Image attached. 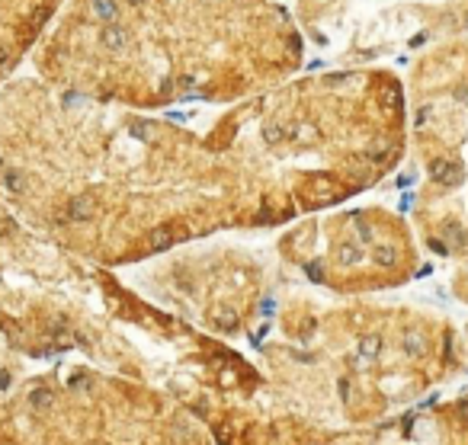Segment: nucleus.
<instances>
[{
	"label": "nucleus",
	"mask_w": 468,
	"mask_h": 445,
	"mask_svg": "<svg viewBox=\"0 0 468 445\" xmlns=\"http://www.w3.org/2000/svg\"><path fill=\"white\" fill-rule=\"evenodd\" d=\"M366 157L369 160H385V157H388V141H382V144H375V147H366Z\"/></svg>",
	"instance_id": "14"
},
{
	"label": "nucleus",
	"mask_w": 468,
	"mask_h": 445,
	"mask_svg": "<svg viewBox=\"0 0 468 445\" xmlns=\"http://www.w3.org/2000/svg\"><path fill=\"white\" fill-rule=\"evenodd\" d=\"M433 177L439 186H459L462 183V163H436Z\"/></svg>",
	"instance_id": "2"
},
{
	"label": "nucleus",
	"mask_w": 468,
	"mask_h": 445,
	"mask_svg": "<svg viewBox=\"0 0 468 445\" xmlns=\"http://www.w3.org/2000/svg\"><path fill=\"white\" fill-rule=\"evenodd\" d=\"M378 349H382V339H378V337H366V339L359 343V353L366 356V359H375Z\"/></svg>",
	"instance_id": "11"
},
{
	"label": "nucleus",
	"mask_w": 468,
	"mask_h": 445,
	"mask_svg": "<svg viewBox=\"0 0 468 445\" xmlns=\"http://www.w3.org/2000/svg\"><path fill=\"white\" fill-rule=\"evenodd\" d=\"M131 138H138V141H151L154 138V125L145 122V119H135L131 122Z\"/></svg>",
	"instance_id": "10"
},
{
	"label": "nucleus",
	"mask_w": 468,
	"mask_h": 445,
	"mask_svg": "<svg viewBox=\"0 0 468 445\" xmlns=\"http://www.w3.org/2000/svg\"><path fill=\"white\" fill-rule=\"evenodd\" d=\"M148 240H151L154 250H167V247L177 240V228H173V224H161L157 231H151V237H148Z\"/></svg>",
	"instance_id": "4"
},
{
	"label": "nucleus",
	"mask_w": 468,
	"mask_h": 445,
	"mask_svg": "<svg viewBox=\"0 0 468 445\" xmlns=\"http://www.w3.org/2000/svg\"><path fill=\"white\" fill-rule=\"evenodd\" d=\"M340 397L350 400V378H340Z\"/></svg>",
	"instance_id": "19"
},
{
	"label": "nucleus",
	"mask_w": 468,
	"mask_h": 445,
	"mask_svg": "<svg viewBox=\"0 0 468 445\" xmlns=\"http://www.w3.org/2000/svg\"><path fill=\"white\" fill-rule=\"evenodd\" d=\"M29 407L38 410V413H45V410L55 407V394L48 391V388H36V391H29Z\"/></svg>",
	"instance_id": "6"
},
{
	"label": "nucleus",
	"mask_w": 468,
	"mask_h": 445,
	"mask_svg": "<svg viewBox=\"0 0 468 445\" xmlns=\"http://www.w3.org/2000/svg\"><path fill=\"white\" fill-rule=\"evenodd\" d=\"M273 307H276V301L266 298V301H263V314H273Z\"/></svg>",
	"instance_id": "22"
},
{
	"label": "nucleus",
	"mask_w": 468,
	"mask_h": 445,
	"mask_svg": "<svg viewBox=\"0 0 468 445\" xmlns=\"http://www.w3.org/2000/svg\"><path fill=\"white\" fill-rule=\"evenodd\" d=\"M90 7H93V16L103 19V23H112L115 19V3L112 0H90Z\"/></svg>",
	"instance_id": "9"
},
{
	"label": "nucleus",
	"mask_w": 468,
	"mask_h": 445,
	"mask_svg": "<svg viewBox=\"0 0 468 445\" xmlns=\"http://www.w3.org/2000/svg\"><path fill=\"white\" fill-rule=\"evenodd\" d=\"M350 221H353V228H356V234H359L362 240H372V224L366 221V218H359V215H353L350 218Z\"/></svg>",
	"instance_id": "13"
},
{
	"label": "nucleus",
	"mask_w": 468,
	"mask_h": 445,
	"mask_svg": "<svg viewBox=\"0 0 468 445\" xmlns=\"http://www.w3.org/2000/svg\"><path fill=\"white\" fill-rule=\"evenodd\" d=\"M231 311H218V327H222V330H234V327H238V320H231Z\"/></svg>",
	"instance_id": "16"
},
{
	"label": "nucleus",
	"mask_w": 468,
	"mask_h": 445,
	"mask_svg": "<svg viewBox=\"0 0 468 445\" xmlns=\"http://www.w3.org/2000/svg\"><path fill=\"white\" fill-rule=\"evenodd\" d=\"M263 138H266V144H279L282 128H279V125H263Z\"/></svg>",
	"instance_id": "15"
},
{
	"label": "nucleus",
	"mask_w": 468,
	"mask_h": 445,
	"mask_svg": "<svg viewBox=\"0 0 468 445\" xmlns=\"http://www.w3.org/2000/svg\"><path fill=\"white\" fill-rule=\"evenodd\" d=\"M10 381H13V378H10L7 372H0V391H3V388H10Z\"/></svg>",
	"instance_id": "20"
},
{
	"label": "nucleus",
	"mask_w": 468,
	"mask_h": 445,
	"mask_svg": "<svg viewBox=\"0 0 468 445\" xmlns=\"http://www.w3.org/2000/svg\"><path fill=\"white\" fill-rule=\"evenodd\" d=\"M0 183H3V189H10V192H23V189H26V177H23L16 167H3Z\"/></svg>",
	"instance_id": "7"
},
{
	"label": "nucleus",
	"mask_w": 468,
	"mask_h": 445,
	"mask_svg": "<svg viewBox=\"0 0 468 445\" xmlns=\"http://www.w3.org/2000/svg\"><path fill=\"white\" fill-rule=\"evenodd\" d=\"M103 45H106V48H122L125 45V42H129V36H125V29H122V26H115V23H106V26H103Z\"/></svg>",
	"instance_id": "5"
},
{
	"label": "nucleus",
	"mask_w": 468,
	"mask_h": 445,
	"mask_svg": "<svg viewBox=\"0 0 468 445\" xmlns=\"http://www.w3.org/2000/svg\"><path fill=\"white\" fill-rule=\"evenodd\" d=\"M362 260V250L356 244H340L337 247V263H343V266H353V263Z\"/></svg>",
	"instance_id": "8"
},
{
	"label": "nucleus",
	"mask_w": 468,
	"mask_h": 445,
	"mask_svg": "<svg viewBox=\"0 0 468 445\" xmlns=\"http://www.w3.org/2000/svg\"><path fill=\"white\" fill-rule=\"evenodd\" d=\"M96 212H100V199H96V196H90V192L74 196V199L68 202V208H64L68 221H90Z\"/></svg>",
	"instance_id": "1"
},
{
	"label": "nucleus",
	"mask_w": 468,
	"mask_h": 445,
	"mask_svg": "<svg viewBox=\"0 0 468 445\" xmlns=\"http://www.w3.org/2000/svg\"><path fill=\"white\" fill-rule=\"evenodd\" d=\"M7 64H10V52H7V48H0V68H7Z\"/></svg>",
	"instance_id": "21"
},
{
	"label": "nucleus",
	"mask_w": 468,
	"mask_h": 445,
	"mask_svg": "<svg viewBox=\"0 0 468 445\" xmlns=\"http://www.w3.org/2000/svg\"><path fill=\"white\" fill-rule=\"evenodd\" d=\"M439 240H449V247H465V228L459 221H443L439 224Z\"/></svg>",
	"instance_id": "3"
},
{
	"label": "nucleus",
	"mask_w": 468,
	"mask_h": 445,
	"mask_svg": "<svg viewBox=\"0 0 468 445\" xmlns=\"http://www.w3.org/2000/svg\"><path fill=\"white\" fill-rule=\"evenodd\" d=\"M129 3H131V7H141V3H145V0H129Z\"/></svg>",
	"instance_id": "23"
},
{
	"label": "nucleus",
	"mask_w": 468,
	"mask_h": 445,
	"mask_svg": "<svg viewBox=\"0 0 468 445\" xmlns=\"http://www.w3.org/2000/svg\"><path fill=\"white\" fill-rule=\"evenodd\" d=\"M308 276L315 279V282H324V269L318 266V263H311V266H308Z\"/></svg>",
	"instance_id": "18"
},
{
	"label": "nucleus",
	"mask_w": 468,
	"mask_h": 445,
	"mask_svg": "<svg viewBox=\"0 0 468 445\" xmlns=\"http://www.w3.org/2000/svg\"><path fill=\"white\" fill-rule=\"evenodd\" d=\"M71 388H80V391H90V388H93V381H90V375H74V378H71Z\"/></svg>",
	"instance_id": "17"
},
{
	"label": "nucleus",
	"mask_w": 468,
	"mask_h": 445,
	"mask_svg": "<svg viewBox=\"0 0 468 445\" xmlns=\"http://www.w3.org/2000/svg\"><path fill=\"white\" fill-rule=\"evenodd\" d=\"M394 260H398V253H394L392 247H375V263L378 266H394Z\"/></svg>",
	"instance_id": "12"
}]
</instances>
